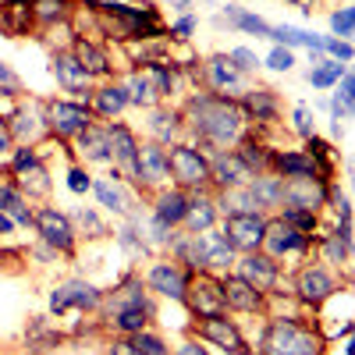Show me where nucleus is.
Returning a JSON list of instances; mask_svg holds the SVG:
<instances>
[{"label": "nucleus", "mask_w": 355, "mask_h": 355, "mask_svg": "<svg viewBox=\"0 0 355 355\" xmlns=\"http://www.w3.org/2000/svg\"><path fill=\"white\" fill-rule=\"evenodd\" d=\"M107 139H110V157H114L117 164H121V167H128V171L135 174L139 146H135L132 132H128V128H121V125H114V128H107Z\"/></svg>", "instance_id": "12"}, {"label": "nucleus", "mask_w": 355, "mask_h": 355, "mask_svg": "<svg viewBox=\"0 0 355 355\" xmlns=\"http://www.w3.org/2000/svg\"><path fill=\"white\" fill-rule=\"evenodd\" d=\"M227 18H231L234 25H239V28H245V33H256V36H274V28L266 25L263 18H256V15H242L239 8H231V11H227Z\"/></svg>", "instance_id": "28"}, {"label": "nucleus", "mask_w": 355, "mask_h": 355, "mask_svg": "<svg viewBox=\"0 0 355 355\" xmlns=\"http://www.w3.org/2000/svg\"><path fill=\"white\" fill-rule=\"evenodd\" d=\"M270 40H277V43H288V46H313V50H323V40L320 36H313V33H302V28H291V25H281V28H274V36Z\"/></svg>", "instance_id": "22"}, {"label": "nucleus", "mask_w": 355, "mask_h": 355, "mask_svg": "<svg viewBox=\"0 0 355 355\" xmlns=\"http://www.w3.org/2000/svg\"><path fill=\"white\" fill-rule=\"evenodd\" d=\"M8 231H11V217L0 214V234H8Z\"/></svg>", "instance_id": "55"}, {"label": "nucleus", "mask_w": 355, "mask_h": 355, "mask_svg": "<svg viewBox=\"0 0 355 355\" xmlns=\"http://www.w3.org/2000/svg\"><path fill=\"white\" fill-rule=\"evenodd\" d=\"M348 355H355V341H352V345H348Z\"/></svg>", "instance_id": "58"}, {"label": "nucleus", "mask_w": 355, "mask_h": 355, "mask_svg": "<svg viewBox=\"0 0 355 355\" xmlns=\"http://www.w3.org/2000/svg\"><path fill=\"white\" fill-rule=\"evenodd\" d=\"M78 64H82L89 75H103V71H107V57H103L96 46H85V43H82V46H78Z\"/></svg>", "instance_id": "32"}, {"label": "nucleus", "mask_w": 355, "mask_h": 355, "mask_svg": "<svg viewBox=\"0 0 355 355\" xmlns=\"http://www.w3.org/2000/svg\"><path fill=\"white\" fill-rule=\"evenodd\" d=\"M284 220H288L295 231H299V227H313V210H291Z\"/></svg>", "instance_id": "44"}, {"label": "nucleus", "mask_w": 355, "mask_h": 355, "mask_svg": "<svg viewBox=\"0 0 355 355\" xmlns=\"http://www.w3.org/2000/svg\"><path fill=\"white\" fill-rule=\"evenodd\" d=\"M224 206H231V214H256V196L249 192V189H231L227 196H224Z\"/></svg>", "instance_id": "30"}, {"label": "nucleus", "mask_w": 355, "mask_h": 355, "mask_svg": "<svg viewBox=\"0 0 355 355\" xmlns=\"http://www.w3.org/2000/svg\"><path fill=\"white\" fill-rule=\"evenodd\" d=\"M266 64H270L274 71H288L295 61H291V53H288V50H274V53H270V61H266Z\"/></svg>", "instance_id": "45"}, {"label": "nucleus", "mask_w": 355, "mask_h": 355, "mask_svg": "<svg viewBox=\"0 0 355 355\" xmlns=\"http://www.w3.org/2000/svg\"><path fill=\"white\" fill-rule=\"evenodd\" d=\"M277 164H281V171H288L291 178H295V174H313V160H306V157H295V153H284Z\"/></svg>", "instance_id": "35"}, {"label": "nucleus", "mask_w": 355, "mask_h": 355, "mask_svg": "<svg viewBox=\"0 0 355 355\" xmlns=\"http://www.w3.org/2000/svg\"><path fill=\"white\" fill-rule=\"evenodd\" d=\"M0 82H4V85H15V75H11L4 64H0Z\"/></svg>", "instance_id": "54"}, {"label": "nucleus", "mask_w": 355, "mask_h": 355, "mask_svg": "<svg viewBox=\"0 0 355 355\" xmlns=\"http://www.w3.org/2000/svg\"><path fill=\"white\" fill-rule=\"evenodd\" d=\"M43 171L33 164V167H25V178H21V182H25V189H33V192H46V182H43Z\"/></svg>", "instance_id": "40"}, {"label": "nucleus", "mask_w": 355, "mask_h": 355, "mask_svg": "<svg viewBox=\"0 0 355 355\" xmlns=\"http://www.w3.org/2000/svg\"><path fill=\"white\" fill-rule=\"evenodd\" d=\"M114 355H142V352H139L135 345H128V341H117V345H114Z\"/></svg>", "instance_id": "52"}, {"label": "nucleus", "mask_w": 355, "mask_h": 355, "mask_svg": "<svg viewBox=\"0 0 355 355\" xmlns=\"http://www.w3.org/2000/svg\"><path fill=\"white\" fill-rule=\"evenodd\" d=\"M125 103H128V89H121V85H110V89H103V93L96 96V107H100V114H107V117L121 114Z\"/></svg>", "instance_id": "25"}, {"label": "nucleus", "mask_w": 355, "mask_h": 355, "mask_svg": "<svg viewBox=\"0 0 355 355\" xmlns=\"http://www.w3.org/2000/svg\"><path fill=\"white\" fill-rule=\"evenodd\" d=\"M50 125L57 135H82L89 128V110L78 103H50Z\"/></svg>", "instance_id": "6"}, {"label": "nucleus", "mask_w": 355, "mask_h": 355, "mask_svg": "<svg viewBox=\"0 0 355 355\" xmlns=\"http://www.w3.org/2000/svg\"><path fill=\"white\" fill-rule=\"evenodd\" d=\"M33 132H36V117L21 114L18 121H15V135H21V139H25V135H33Z\"/></svg>", "instance_id": "46"}, {"label": "nucleus", "mask_w": 355, "mask_h": 355, "mask_svg": "<svg viewBox=\"0 0 355 355\" xmlns=\"http://www.w3.org/2000/svg\"><path fill=\"white\" fill-rule=\"evenodd\" d=\"M0 214H8V217L18 220V224H28V220H33L28 206L21 202V196H18L15 189H0Z\"/></svg>", "instance_id": "24"}, {"label": "nucleus", "mask_w": 355, "mask_h": 355, "mask_svg": "<svg viewBox=\"0 0 355 355\" xmlns=\"http://www.w3.org/2000/svg\"><path fill=\"white\" fill-rule=\"evenodd\" d=\"M299 291H302V299H309V302H323L334 291V281L323 274V270H306L299 277Z\"/></svg>", "instance_id": "20"}, {"label": "nucleus", "mask_w": 355, "mask_h": 355, "mask_svg": "<svg viewBox=\"0 0 355 355\" xmlns=\"http://www.w3.org/2000/svg\"><path fill=\"white\" fill-rule=\"evenodd\" d=\"M160 135H167L171 128H174V117H167V114H157V125H153Z\"/></svg>", "instance_id": "51"}, {"label": "nucleus", "mask_w": 355, "mask_h": 355, "mask_svg": "<svg viewBox=\"0 0 355 355\" xmlns=\"http://www.w3.org/2000/svg\"><path fill=\"white\" fill-rule=\"evenodd\" d=\"M61 4H64V0H40V4H36V15H40V18H57V15L64 11Z\"/></svg>", "instance_id": "43"}, {"label": "nucleus", "mask_w": 355, "mask_h": 355, "mask_svg": "<svg viewBox=\"0 0 355 355\" xmlns=\"http://www.w3.org/2000/svg\"><path fill=\"white\" fill-rule=\"evenodd\" d=\"M242 277L256 288H270L274 277H277V266L266 259V256H245L242 259Z\"/></svg>", "instance_id": "18"}, {"label": "nucleus", "mask_w": 355, "mask_h": 355, "mask_svg": "<svg viewBox=\"0 0 355 355\" xmlns=\"http://www.w3.org/2000/svg\"><path fill=\"white\" fill-rule=\"evenodd\" d=\"M220 288H224V302L234 306V309H256V306H259V291H256V284H249L245 277H231V281H224Z\"/></svg>", "instance_id": "15"}, {"label": "nucleus", "mask_w": 355, "mask_h": 355, "mask_svg": "<svg viewBox=\"0 0 355 355\" xmlns=\"http://www.w3.org/2000/svg\"><path fill=\"white\" fill-rule=\"evenodd\" d=\"M171 171H174V178L182 185H202L206 178H210V167H206V160L196 153V150H189V146H174L171 150Z\"/></svg>", "instance_id": "4"}, {"label": "nucleus", "mask_w": 355, "mask_h": 355, "mask_svg": "<svg viewBox=\"0 0 355 355\" xmlns=\"http://www.w3.org/2000/svg\"><path fill=\"white\" fill-rule=\"evenodd\" d=\"M202 334L210 338V341H217L220 348H227V352H242V338H239V331H234L227 320H220V316H206Z\"/></svg>", "instance_id": "17"}, {"label": "nucleus", "mask_w": 355, "mask_h": 355, "mask_svg": "<svg viewBox=\"0 0 355 355\" xmlns=\"http://www.w3.org/2000/svg\"><path fill=\"white\" fill-rule=\"evenodd\" d=\"M189 227L192 231H206L214 224V202L210 199H199V202H189V214H185Z\"/></svg>", "instance_id": "26"}, {"label": "nucleus", "mask_w": 355, "mask_h": 355, "mask_svg": "<svg viewBox=\"0 0 355 355\" xmlns=\"http://www.w3.org/2000/svg\"><path fill=\"white\" fill-rule=\"evenodd\" d=\"M192 114H196V128L214 142H231L242 128L239 110H234L231 103H224V100H196Z\"/></svg>", "instance_id": "1"}, {"label": "nucleus", "mask_w": 355, "mask_h": 355, "mask_svg": "<svg viewBox=\"0 0 355 355\" xmlns=\"http://www.w3.org/2000/svg\"><path fill=\"white\" fill-rule=\"evenodd\" d=\"M249 107L259 110V114H270V110H274V103H270V96H266V93H252V96H249Z\"/></svg>", "instance_id": "47"}, {"label": "nucleus", "mask_w": 355, "mask_h": 355, "mask_svg": "<svg viewBox=\"0 0 355 355\" xmlns=\"http://www.w3.org/2000/svg\"><path fill=\"white\" fill-rule=\"evenodd\" d=\"M355 100V75H341L338 96H334V114H345V103Z\"/></svg>", "instance_id": "34"}, {"label": "nucleus", "mask_w": 355, "mask_h": 355, "mask_svg": "<svg viewBox=\"0 0 355 355\" xmlns=\"http://www.w3.org/2000/svg\"><path fill=\"white\" fill-rule=\"evenodd\" d=\"M185 214H189V199L182 192L160 196V206H157V220L160 224H178V220H185Z\"/></svg>", "instance_id": "21"}, {"label": "nucleus", "mask_w": 355, "mask_h": 355, "mask_svg": "<svg viewBox=\"0 0 355 355\" xmlns=\"http://www.w3.org/2000/svg\"><path fill=\"white\" fill-rule=\"evenodd\" d=\"M352 182H355V160H352Z\"/></svg>", "instance_id": "59"}, {"label": "nucleus", "mask_w": 355, "mask_h": 355, "mask_svg": "<svg viewBox=\"0 0 355 355\" xmlns=\"http://www.w3.org/2000/svg\"><path fill=\"white\" fill-rule=\"evenodd\" d=\"M36 224H40V234H43L53 249H71V224H68L64 214L43 210V214L36 217Z\"/></svg>", "instance_id": "10"}, {"label": "nucleus", "mask_w": 355, "mask_h": 355, "mask_svg": "<svg viewBox=\"0 0 355 355\" xmlns=\"http://www.w3.org/2000/svg\"><path fill=\"white\" fill-rule=\"evenodd\" d=\"M93 189H96V196H100L103 206H110V210H125V206H121V192H117L110 182H96Z\"/></svg>", "instance_id": "37"}, {"label": "nucleus", "mask_w": 355, "mask_h": 355, "mask_svg": "<svg viewBox=\"0 0 355 355\" xmlns=\"http://www.w3.org/2000/svg\"><path fill=\"white\" fill-rule=\"evenodd\" d=\"M160 93L153 89V82H150V75H135L132 82H128V100L132 103H153Z\"/></svg>", "instance_id": "29"}, {"label": "nucleus", "mask_w": 355, "mask_h": 355, "mask_svg": "<svg viewBox=\"0 0 355 355\" xmlns=\"http://www.w3.org/2000/svg\"><path fill=\"white\" fill-rule=\"evenodd\" d=\"M210 78H214L217 89H224V93H239L242 89V75H239V68L231 64V57H214L210 61Z\"/></svg>", "instance_id": "19"}, {"label": "nucleus", "mask_w": 355, "mask_h": 355, "mask_svg": "<svg viewBox=\"0 0 355 355\" xmlns=\"http://www.w3.org/2000/svg\"><path fill=\"white\" fill-rule=\"evenodd\" d=\"M231 61H234V68H256V53L239 46V50H231Z\"/></svg>", "instance_id": "41"}, {"label": "nucleus", "mask_w": 355, "mask_h": 355, "mask_svg": "<svg viewBox=\"0 0 355 355\" xmlns=\"http://www.w3.org/2000/svg\"><path fill=\"white\" fill-rule=\"evenodd\" d=\"M323 185L316 182L313 174H295L288 185H281V199H288L295 210H313V206L323 202Z\"/></svg>", "instance_id": "5"}, {"label": "nucleus", "mask_w": 355, "mask_h": 355, "mask_svg": "<svg viewBox=\"0 0 355 355\" xmlns=\"http://www.w3.org/2000/svg\"><path fill=\"white\" fill-rule=\"evenodd\" d=\"M185 291H192L189 302H192L196 313H202V316H220V309H224V288H220V284H214L210 277H199V281H196L192 288H185Z\"/></svg>", "instance_id": "7"}, {"label": "nucleus", "mask_w": 355, "mask_h": 355, "mask_svg": "<svg viewBox=\"0 0 355 355\" xmlns=\"http://www.w3.org/2000/svg\"><path fill=\"white\" fill-rule=\"evenodd\" d=\"M249 192L256 196L259 206H274V202H281V182H274V178H256V182L249 185Z\"/></svg>", "instance_id": "27"}, {"label": "nucleus", "mask_w": 355, "mask_h": 355, "mask_svg": "<svg viewBox=\"0 0 355 355\" xmlns=\"http://www.w3.org/2000/svg\"><path fill=\"white\" fill-rule=\"evenodd\" d=\"M266 352L270 355H313L316 352V338L299 331L295 323L281 320L270 327V334H266Z\"/></svg>", "instance_id": "2"}, {"label": "nucleus", "mask_w": 355, "mask_h": 355, "mask_svg": "<svg viewBox=\"0 0 355 355\" xmlns=\"http://www.w3.org/2000/svg\"><path fill=\"white\" fill-rule=\"evenodd\" d=\"M302 4H306V0H302Z\"/></svg>", "instance_id": "61"}, {"label": "nucleus", "mask_w": 355, "mask_h": 355, "mask_svg": "<svg viewBox=\"0 0 355 355\" xmlns=\"http://www.w3.org/2000/svg\"><path fill=\"white\" fill-rule=\"evenodd\" d=\"M341 75H345V68H341V64H323V68H316L309 78H313V85H320V89H323V85H334Z\"/></svg>", "instance_id": "36"}, {"label": "nucleus", "mask_w": 355, "mask_h": 355, "mask_svg": "<svg viewBox=\"0 0 355 355\" xmlns=\"http://www.w3.org/2000/svg\"><path fill=\"white\" fill-rule=\"evenodd\" d=\"M68 185H71V192H85V189H89V178H85L82 171H71V174H68Z\"/></svg>", "instance_id": "49"}, {"label": "nucleus", "mask_w": 355, "mask_h": 355, "mask_svg": "<svg viewBox=\"0 0 355 355\" xmlns=\"http://www.w3.org/2000/svg\"><path fill=\"white\" fill-rule=\"evenodd\" d=\"M323 50H331L338 61H352V53H355L348 43H338V40H323Z\"/></svg>", "instance_id": "42"}, {"label": "nucleus", "mask_w": 355, "mask_h": 355, "mask_svg": "<svg viewBox=\"0 0 355 355\" xmlns=\"http://www.w3.org/2000/svg\"><path fill=\"white\" fill-rule=\"evenodd\" d=\"M352 110H355V100H352Z\"/></svg>", "instance_id": "60"}, {"label": "nucleus", "mask_w": 355, "mask_h": 355, "mask_svg": "<svg viewBox=\"0 0 355 355\" xmlns=\"http://www.w3.org/2000/svg\"><path fill=\"white\" fill-rule=\"evenodd\" d=\"M135 348H139L142 355H167L160 338H153V334H142V331H139V341H135Z\"/></svg>", "instance_id": "39"}, {"label": "nucleus", "mask_w": 355, "mask_h": 355, "mask_svg": "<svg viewBox=\"0 0 355 355\" xmlns=\"http://www.w3.org/2000/svg\"><path fill=\"white\" fill-rule=\"evenodd\" d=\"M53 71H57V82H61L68 93H85L89 71L78 64V57H57V61H53Z\"/></svg>", "instance_id": "14"}, {"label": "nucleus", "mask_w": 355, "mask_h": 355, "mask_svg": "<svg viewBox=\"0 0 355 355\" xmlns=\"http://www.w3.org/2000/svg\"><path fill=\"white\" fill-rule=\"evenodd\" d=\"M33 164H36V157H33V150H21V153L15 157V167H18V171H25V167H33Z\"/></svg>", "instance_id": "50"}, {"label": "nucleus", "mask_w": 355, "mask_h": 355, "mask_svg": "<svg viewBox=\"0 0 355 355\" xmlns=\"http://www.w3.org/2000/svg\"><path fill=\"white\" fill-rule=\"evenodd\" d=\"M263 234H266V224L256 214H231L224 224V242L242 252H252L263 242Z\"/></svg>", "instance_id": "3"}, {"label": "nucleus", "mask_w": 355, "mask_h": 355, "mask_svg": "<svg viewBox=\"0 0 355 355\" xmlns=\"http://www.w3.org/2000/svg\"><path fill=\"white\" fill-rule=\"evenodd\" d=\"M82 153H85L89 160H110V139H107V132L85 128V132H82Z\"/></svg>", "instance_id": "23"}, {"label": "nucleus", "mask_w": 355, "mask_h": 355, "mask_svg": "<svg viewBox=\"0 0 355 355\" xmlns=\"http://www.w3.org/2000/svg\"><path fill=\"white\" fill-rule=\"evenodd\" d=\"M150 284L160 291V295H171V299H185V277L178 266L171 263H157L150 270Z\"/></svg>", "instance_id": "13"}, {"label": "nucleus", "mask_w": 355, "mask_h": 355, "mask_svg": "<svg viewBox=\"0 0 355 355\" xmlns=\"http://www.w3.org/2000/svg\"><path fill=\"white\" fill-rule=\"evenodd\" d=\"M182 355H202V352H199L196 345H185V348H182Z\"/></svg>", "instance_id": "56"}, {"label": "nucleus", "mask_w": 355, "mask_h": 355, "mask_svg": "<svg viewBox=\"0 0 355 355\" xmlns=\"http://www.w3.org/2000/svg\"><path fill=\"white\" fill-rule=\"evenodd\" d=\"M117 327L139 334V331L146 327V306H125L121 313H117Z\"/></svg>", "instance_id": "31"}, {"label": "nucleus", "mask_w": 355, "mask_h": 355, "mask_svg": "<svg viewBox=\"0 0 355 355\" xmlns=\"http://www.w3.org/2000/svg\"><path fill=\"white\" fill-rule=\"evenodd\" d=\"M28 18H33V11H28V8L21 4V0H15L11 8H4V25L11 28V33H21Z\"/></svg>", "instance_id": "33"}, {"label": "nucleus", "mask_w": 355, "mask_h": 355, "mask_svg": "<svg viewBox=\"0 0 355 355\" xmlns=\"http://www.w3.org/2000/svg\"><path fill=\"white\" fill-rule=\"evenodd\" d=\"M50 306L53 313H61L68 306H96V288H89L85 281H68L50 295Z\"/></svg>", "instance_id": "9"}, {"label": "nucleus", "mask_w": 355, "mask_h": 355, "mask_svg": "<svg viewBox=\"0 0 355 355\" xmlns=\"http://www.w3.org/2000/svg\"><path fill=\"white\" fill-rule=\"evenodd\" d=\"M8 150V132H0V153Z\"/></svg>", "instance_id": "57"}, {"label": "nucleus", "mask_w": 355, "mask_h": 355, "mask_svg": "<svg viewBox=\"0 0 355 355\" xmlns=\"http://www.w3.org/2000/svg\"><path fill=\"white\" fill-rule=\"evenodd\" d=\"M295 125H299V132L309 139L313 135V125H309V110L306 107H295Z\"/></svg>", "instance_id": "48"}, {"label": "nucleus", "mask_w": 355, "mask_h": 355, "mask_svg": "<svg viewBox=\"0 0 355 355\" xmlns=\"http://www.w3.org/2000/svg\"><path fill=\"white\" fill-rule=\"evenodd\" d=\"M214 174H217V182L227 185V189H239V185H245L249 178H252L245 157H220V160L214 164Z\"/></svg>", "instance_id": "16"}, {"label": "nucleus", "mask_w": 355, "mask_h": 355, "mask_svg": "<svg viewBox=\"0 0 355 355\" xmlns=\"http://www.w3.org/2000/svg\"><path fill=\"white\" fill-rule=\"evenodd\" d=\"M263 242H266V249H270L274 256H281V252H295V249H302V234L295 231L288 220H277V224H266Z\"/></svg>", "instance_id": "11"}, {"label": "nucleus", "mask_w": 355, "mask_h": 355, "mask_svg": "<svg viewBox=\"0 0 355 355\" xmlns=\"http://www.w3.org/2000/svg\"><path fill=\"white\" fill-rule=\"evenodd\" d=\"M331 28H334V33H341V36H352V33H355V8L338 11V15L331 18Z\"/></svg>", "instance_id": "38"}, {"label": "nucleus", "mask_w": 355, "mask_h": 355, "mask_svg": "<svg viewBox=\"0 0 355 355\" xmlns=\"http://www.w3.org/2000/svg\"><path fill=\"white\" fill-rule=\"evenodd\" d=\"M135 174L139 178H146V182H164V178L171 174V160H167V153L160 150V146H142L139 150V157H135Z\"/></svg>", "instance_id": "8"}, {"label": "nucleus", "mask_w": 355, "mask_h": 355, "mask_svg": "<svg viewBox=\"0 0 355 355\" xmlns=\"http://www.w3.org/2000/svg\"><path fill=\"white\" fill-rule=\"evenodd\" d=\"M327 252H331V259H341V256H345V245H341V242H331Z\"/></svg>", "instance_id": "53"}]
</instances>
